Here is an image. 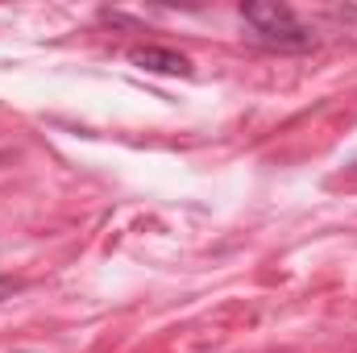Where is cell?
Returning <instances> with one entry per match:
<instances>
[{"label": "cell", "instance_id": "cell-1", "mask_svg": "<svg viewBox=\"0 0 357 353\" xmlns=\"http://www.w3.org/2000/svg\"><path fill=\"white\" fill-rule=\"evenodd\" d=\"M241 21L254 29V42H262L270 50H307L316 42V33L295 17L291 4L282 0H262V4H241Z\"/></svg>", "mask_w": 357, "mask_h": 353}, {"label": "cell", "instance_id": "cell-3", "mask_svg": "<svg viewBox=\"0 0 357 353\" xmlns=\"http://www.w3.org/2000/svg\"><path fill=\"white\" fill-rule=\"evenodd\" d=\"M17 291H21V278H13V274H0V303H4V299H13Z\"/></svg>", "mask_w": 357, "mask_h": 353}, {"label": "cell", "instance_id": "cell-2", "mask_svg": "<svg viewBox=\"0 0 357 353\" xmlns=\"http://www.w3.org/2000/svg\"><path fill=\"white\" fill-rule=\"evenodd\" d=\"M129 63L142 71H154V75H191V59L171 46H133Z\"/></svg>", "mask_w": 357, "mask_h": 353}]
</instances>
